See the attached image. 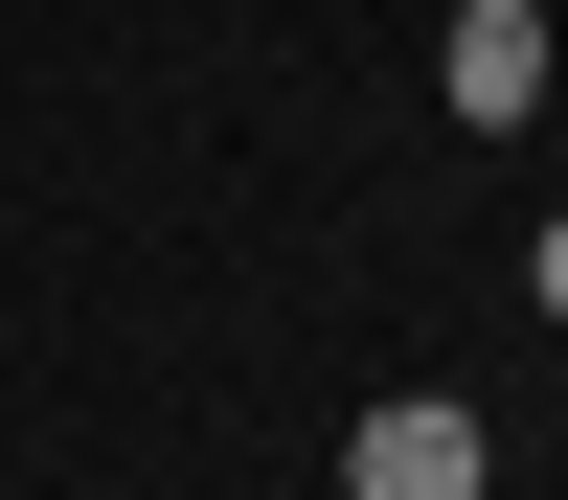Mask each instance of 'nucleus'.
Segmentation results:
<instances>
[{
    "label": "nucleus",
    "mask_w": 568,
    "mask_h": 500,
    "mask_svg": "<svg viewBox=\"0 0 568 500\" xmlns=\"http://www.w3.org/2000/svg\"><path fill=\"white\" fill-rule=\"evenodd\" d=\"M478 478H500V432H478L455 387H387V409L342 432V500H478Z\"/></svg>",
    "instance_id": "nucleus-1"
},
{
    "label": "nucleus",
    "mask_w": 568,
    "mask_h": 500,
    "mask_svg": "<svg viewBox=\"0 0 568 500\" xmlns=\"http://www.w3.org/2000/svg\"><path fill=\"white\" fill-rule=\"evenodd\" d=\"M433 91H455L478 136H524V114H546V0H455V45H433Z\"/></svg>",
    "instance_id": "nucleus-2"
},
{
    "label": "nucleus",
    "mask_w": 568,
    "mask_h": 500,
    "mask_svg": "<svg viewBox=\"0 0 568 500\" xmlns=\"http://www.w3.org/2000/svg\"><path fill=\"white\" fill-rule=\"evenodd\" d=\"M524 296H546V318H568V205H546V251H524Z\"/></svg>",
    "instance_id": "nucleus-3"
}]
</instances>
